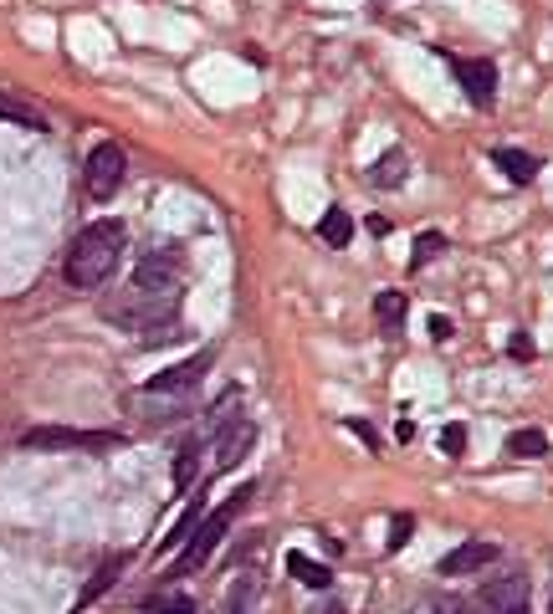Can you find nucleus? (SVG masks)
Wrapping results in <instances>:
<instances>
[{
    "mask_svg": "<svg viewBox=\"0 0 553 614\" xmlns=\"http://www.w3.org/2000/svg\"><path fill=\"white\" fill-rule=\"evenodd\" d=\"M123 241H129V231H123V221H93L82 226L67 246V261H62V277L72 292H98L113 272H118V256H123Z\"/></svg>",
    "mask_w": 553,
    "mask_h": 614,
    "instance_id": "f257e3e1",
    "label": "nucleus"
},
{
    "mask_svg": "<svg viewBox=\"0 0 553 614\" xmlns=\"http://www.w3.org/2000/svg\"><path fill=\"white\" fill-rule=\"evenodd\" d=\"M308 614H344V604H338V599H323V604H313Z\"/></svg>",
    "mask_w": 553,
    "mask_h": 614,
    "instance_id": "2f4dec72",
    "label": "nucleus"
},
{
    "mask_svg": "<svg viewBox=\"0 0 553 614\" xmlns=\"http://www.w3.org/2000/svg\"><path fill=\"white\" fill-rule=\"evenodd\" d=\"M415 614H472V609H466V604H461L456 594H446V599H425V604H420Z\"/></svg>",
    "mask_w": 553,
    "mask_h": 614,
    "instance_id": "a878e982",
    "label": "nucleus"
},
{
    "mask_svg": "<svg viewBox=\"0 0 553 614\" xmlns=\"http://www.w3.org/2000/svg\"><path fill=\"white\" fill-rule=\"evenodd\" d=\"M251 594H257V584H241L231 599V614H251Z\"/></svg>",
    "mask_w": 553,
    "mask_h": 614,
    "instance_id": "c756f323",
    "label": "nucleus"
},
{
    "mask_svg": "<svg viewBox=\"0 0 553 614\" xmlns=\"http://www.w3.org/2000/svg\"><path fill=\"white\" fill-rule=\"evenodd\" d=\"M139 614H195V604L185 594H154L139 604Z\"/></svg>",
    "mask_w": 553,
    "mask_h": 614,
    "instance_id": "412c9836",
    "label": "nucleus"
},
{
    "mask_svg": "<svg viewBox=\"0 0 553 614\" xmlns=\"http://www.w3.org/2000/svg\"><path fill=\"white\" fill-rule=\"evenodd\" d=\"M26 451H113L123 446V435L108 430H67V425H31L21 435Z\"/></svg>",
    "mask_w": 553,
    "mask_h": 614,
    "instance_id": "20e7f679",
    "label": "nucleus"
},
{
    "mask_svg": "<svg viewBox=\"0 0 553 614\" xmlns=\"http://www.w3.org/2000/svg\"><path fill=\"white\" fill-rule=\"evenodd\" d=\"M123 174H129V154H123L118 144H98L88 154V164H82V190H88L93 200H113Z\"/></svg>",
    "mask_w": 553,
    "mask_h": 614,
    "instance_id": "39448f33",
    "label": "nucleus"
},
{
    "mask_svg": "<svg viewBox=\"0 0 553 614\" xmlns=\"http://www.w3.org/2000/svg\"><path fill=\"white\" fill-rule=\"evenodd\" d=\"M405 174H410V159H405V149H385V154L374 159L369 180H374L379 190H395V185H405Z\"/></svg>",
    "mask_w": 553,
    "mask_h": 614,
    "instance_id": "ddd939ff",
    "label": "nucleus"
},
{
    "mask_svg": "<svg viewBox=\"0 0 553 614\" xmlns=\"http://www.w3.org/2000/svg\"><path fill=\"white\" fill-rule=\"evenodd\" d=\"M0 118L16 123V128H36V134L47 128V113H41L36 103H26L21 93H0Z\"/></svg>",
    "mask_w": 553,
    "mask_h": 614,
    "instance_id": "4468645a",
    "label": "nucleus"
},
{
    "mask_svg": "<svg viewBox=\"0 0 553 614\" xmlns=\"http://www.w3.org/2000/svg\"><path fill=\"white\" fill-rule=\"evenodd\" d=\"M118 568H123V563H103V568H98V574H93V584H88V589H82V594H77V609H88V604H93L98 594H108V584L118 579Z\"/></svg>",
    "mask_w": 553,
    "mask_h": 614,
    "instance_id": "4be33fe9",
    "label": "nucleus"
},
{
    "mask_svg": "<svg viewBox=\"0 0 553 614\" xmlns=\"http://www.w3.org/2000/svg\"><path fill=\"white\" fill-rule=\"evenodd\" d=\"M318 236H323V241H328L333 251H344V246L354 241V215H349V210H338V205H333V210H323V221H318Z\"/></svg>",
    "mask_w": 553,
    "mask_h": 614,
    "instance_id": "dca6fc26",
    "label": "nucleus"
},
{
    "mask_svg": "<svg viewBox=\"0 0 553 614\" xmlns=\"http://www.w3.org/2000/svg\"><path fill=\"white\" fill-rule=\"evenodd\" d=\"M251 446H257V420L236 415L231 425H221V430H216V471L241 466V456H246Z\"/></svg>",
    "mask_w": 553,
    "mask_h": 614,
    "instance_id": "9d476101",
    "label": "nucleus"
},
{
    "mask_svg": "<svg viewBox=\"0 0 553 614\" xmlns=\"http://www.w3.org/2000/svg\"><path fill=\"white\" fill-rule=\"evenodd\" d=\"M200 517H205V507H190V512L175 522V528H169V538H159V553H175V548L195 533V522H200Z\"/></svg>",
    "mask_w": 553,
    "mask_h": 614,
    "instance_id": "aec40b11",
    "label": "nucleus"
},
{
    "mask_svg": "<svg viewBox=\"0 0 553 614\" xmlns=\"http://www.w3.org/2000/svg\"><path fill=\"white\" fill-rule=\"evenodd\" d=\"M507 354H513L518 364H533L538 348H533V338H528V333H513V343H507Z\"/></svg>",
    "mask_w": 553,
    "mask_h": 614,
    "instance_id": "c85d7f7f",
    "label": "nucleus"
},
{
    "mask_svg": "<svg viewBox=\"0 0 553 614\" xmlns=\"http://www.w3.org/2000/svg\"><path fill=\"white\" fill-rule=\"evenodd\" d=\"M410 533H415V517H410V512H400V517L390 522V553H400Z\"/></svg>",
    "mask_w": 553,
    "mask_h": 614,
    "instance_id": "cd10ccee",
    "label": "nucleus"
},
{
    "mask_svg": "<svg viewBox=\"0 0 553 614\" xmlns=\"http://www.w3.org/2000/svg\"><path fill=\"white\" fill-rule=\"evenodd\" d=\"M405 313H410V307H405V292H379V297H374V323L385 328V333H400V328H405Z\"/></svg>",
    "mask_w": 553,
    "mask_h": 614,
    "instance_id": "f3484780",
    "label": "nucleus"
},
{
    "mask_svg": "<svg viewBox=\"0 0 553 614\" xmlns=\"http://www.w3.org/2000/svg\"><path fill=\"white\" fill-rule=\"evenodd\" d=\"M451 333H456V328H451V318H441V313H436V318H431V338H451Z\"/></svg>",
    "mask_w": 553,
    "mask_h": 614,
    "instance_id": "7c9ffc66",
    "label": "nucleus"
},
{
    "mask_svg": "<svg viewBox=\"0 0 553 614\" xmlns=\"http://www.w3.org/2000/svg\"><path fill=\"white\" fill-rule=\"evenodd\" d=\"M497 558V548L487 543V538H477V543H461V548H451L446 558H441V579H461V574H477V568H487Z\"/></svg>",
    "mask_w": 553,
    "mask_h": 614,
    "instance_id": "9b49d317",
    "label": "nucleus"
},
{
    "mask_svg": "<svg viewBox=\"0 0 553 614\" xmlns=\"http://www.w3.org/2000/svg\"><path fill=\"white\" fill-rule=\"evenodd\" d=\"M492 164H497L513 185H533V180H538V159L523 154V149H492Z\"/></svg>",
    "mask_w": 553,
    "mask_h": 614,
    "instance_id": "f8f14e48",
    "label": "nucleus"
},
{
    "mask_svg": "<svg viewBox=\"0 0 553 614\" xmlns=\"http://www.w3.org/2000/svg\"><path fill=\"white\" fill-rule=\"evenodd\" d=\"M482 609L487 614H533V584L523 574H502L482 584Z\"/></svg>",
    "mask_w": 553,
    "mask_h": 614,
    "instance_id": "6e6552de",
    "label": "nucleus"
},
{
    "mask_svg": "<svg viewBox=\"0 0 553 614\" xmlns=\"http://www.w3.org/2000/svg\"><path fill=\"white\" fill-rule=\"evenodd\" d=\"M287 574H292L297 584H308V589H328V584H333V568H328V563H313L308 553H297V548L287 553Z\"/></svg>",
    "mask_w": 553,
    "mask_h": 614,
    "instance_id": "2eb2a0df",
    "label": "nucleus"
},
{
    "mask_svg": "<svg viewBox=\"0 0 553 614\" xmlns=\"http://www.w3.org/2000/svg\"><path fill=\"white\" fill-rule=\"evenodd\" d=\"M98 313H103V323H113L123 333H144L149 343H169L175 328H180V297H159V292L129 287L118 297H103Z\"/></svg>",
    "mask_w": 553,
    "mask_h": 614,
    "instance_id": "f03ea898",
    "label": "nucleus"
},
{
    "mask_svg": "<svg viewBox=\"0 0 553 614\" xmlns=\"http://www.w3.org/2000/svg\"><path fill=\"white\" fill-rule=\"evenodd\" d=\"M451 67H456V82L466 87V103H472V108H492V98H497V67L487 57H461Z\"/></svg>",
    "mask_w": 553,
    "mask_h": 614,
    "instance_id": "1a4fd4ad",
    "label": "nucleus"
},
{
    "mask_svg": "<svg viewBox=\"0 0 553 614\" xmlns=\"http://www.w3.org/2000/svg\"><path fill=\"white\" fill-rule=\"evenodd\" d=\"M507 456H518V461L548 456V435L543 430H513V435H507Z\"/></svg>",
    "mask_w": 553,
    "mask_h": 614,
    "instance_id": "a211bd4d",
    "label": "nucleus"
},
{
    "mask_svg": "<svg viewBox=\"0 0 553 614\" xmlns=\"http://www.w3.org/2000/svg\"><path fill=\"white\" fill-rule=\"evenodd\" d=\"M144 405H149V420H159V425L185 415V400H149V394H144Z\"/></svg>",
    "mask_w": 553,
    "mask_h": 614,
    "instance_id": "393cba45",
    "label": "nucleus"
},
{
    "mask_svg": "<svg viewBox=\"0 0 553 614\" xmlns=\"http://www.w3.org/2000/svg\"><path fill=\"white\" fill-rule=\"evenodd\" d=\"M236 405H241V389H226V394H221V400H216V405H210V415H205V435H216L221 425H231V420H236V415H231Z\"/></svg>",
    "mask_w": 553,
    "mask_h": 614,
    "instance_id": "6ab92c4d",
    "label": "nucleus"
},
{
    "mask_svg": "<svg viewBox=\"0 0 553 614\" xmlns=\"http://www.w3.org/2000/svg\"><path fill=\"white\" fill-rule=\"evenodd\" d=\"M441 451L446 456H466V425H446L441 430Z\"/></svg>",
    "mask_w": 553,
    "mask_h": 614,
    "instance_id": "bb28decb",
    "label": "nucleus"
},
{
    "mask_svg": "<svg viewBox=\"0 0 553 614\" xmlns=\"http://www.w3.org/2000/svg\"><path fill=\"white\" fill-rule=\"evenodd\" d=\"M246 487L241 492H231L221 507H210L200 522H195V533L180 543V558H175V574H195V568H205L210 558H216V548H221V538L231 533V522L241 517V507H246Z\"/></svg>",
    "mask_w": 553,
    "mask_h": 614,
    "instance_id": "7ed1b4c3",
    "label": "nucleus"
},
{
    "mask_svg": "<svg viewBox=\"0 0 553 614\" xmlns=\"http://www.w3.org/2000/svg\"><path fill=\"white\" fill-rule=\"evenodd\" d=\"M180 272H185L180 246H154L139 267H134V287L159 292V297H180Z\"/></svg>",
    "mask_w": 553,
    "mask_h": 614,
    "instance_id": "423d86ee",
    "label": "nucleus"
},
{
    "mask_svg": "<svg viewBox=\"0 0 553 614\" xmlns=\"http://www.w3.org/2000/svg\"><path fill=\"white\" fill-rule=\"evenodd\" d=\"M210 364H216V348H205V354H195V359H185V364H175V369L154 374V379L144 384V394H149V400H185V394L205 379Z\"/></svg>",
    "mask_w": 553,
    "mask_h": 614,
    "instance_id": "0eeeda50",
    "label": "nucleus"
},
{
    "mask_svg": "<svg viewBox=\"0 0 553 614\" xmlns=\"http://www.w3.org/2000/svg\"><path fill=\"white\" fill-rule=\"evenodd\" d=\"M195 456H200V441H185V446H180V461H175V487H180V492L195 481Z\"/></svg>",
    "mask_w": 553,
    "mask_h": 614,
    "instance_id": "5701e85b",
    "label": "nucleus"
},
{
    "mask_svg": "<svg viewBox=\"0 0 553 614\" xmlns=\"http://www.w3.org/2000/svg\"><path fill=\"white\" fill-rule=\"evenodd\" d=\"M548 614H553V604H548Z\"/></svg>",
    "mask_w": 553,
    "mask_h": 614,
    "instance_id": "473e14b6",
    "label": "nucleus"
},
{
    "mask_svg": "<svg viewBox=\"0 0 553 614\" xmlns=\"http://www.w3.org/2000/svg\"><path fill=\"white\" fill-rule=\"evenodd\" d=\"M446 251V236L441 231H425V236H415V267H425V261H436Z\"/></svg>",
    "mask_w": 553,
    "mask_h": 614,
    "instance_id": "b1692460",
    "label": "nucleus"
}]
</instances>
